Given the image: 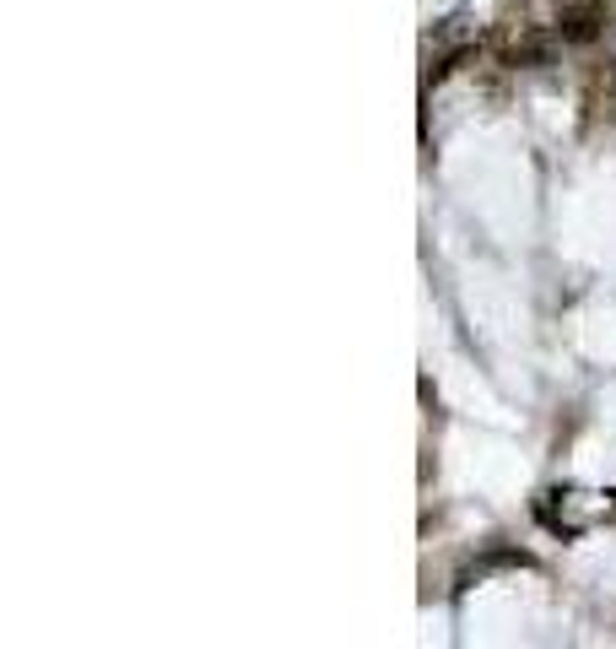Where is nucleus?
<instances>
[{
	"label": "nucleus",
	"mask_w": 616,
	"mask_h": 649,
	"mask_svg": "<svg viewBox=\"0 0 616 649\" xmlns=\"http://www.w3.org/2000/svg\"><path fill=\"white\" fill-rule=\"evenodd\" d=\"M503 65H530V71H541V65H552V38L541 28H519L503 38Z\"/></svg>",
	"instance_id": "f03ea898"
},
{
	"label": "nucleus",
	"mask_w": 616,
	"mask_h": 649,
	"mask_svg": "<svg viewBox=\"0 0 616 649\" xmlns=\"http://www.w3.org/2000/svg\"><path fill=\"white\" fill-rule=\"evenodd\" d=\"M606 28H611V0H562L552 33L562 44H595Z\"/></svg>",
	"instance_id": "f257e3e1"
}]
</instances>
